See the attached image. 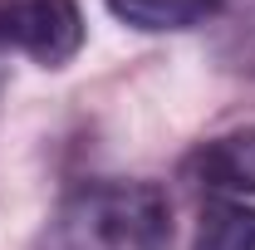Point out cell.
<instances>
[{
  "label": "cell",
  "instance_id": "2",
  "mask_svg": "<svg viewBox=\"0 0 255 250\" xmlns=\"http://www.w3.org/2000/svg\"><path fill=\"white\" fill-rule=\"evenodd\" d=\"M0 49L64 69L84 49V15L74 0H0Z\"/></svg>",
  "mask_w": 255,
  "mask_h": 250
},
{
  "label": "cell",
  "instance_id": "5",
  "mask_svg": "<svg viewBox=\"0 0 255 250\" xmlns=\"http://www.w3.org/2000/svg\"><path fill=\"white\" fill-rule=\"evenodd\" d=\"M191 250H255V206L246 201H206Z\"/></svg>",
  "mask_w": 255,
  "mask_h": 250
},
{
  "label": "cell",
  "instance_id": "3",
  "mask_svg": "<svg viewBox=\"0 0 255 250\" xmlns=\"http://www.w3.org/2000/svg\"><path fill=\"white\" fill-rule=\"evenodd\" d=\"M182 177L216 196H255V127H231L182 162Z\"/></svg>",
  "mask_w": 255,
  "mask_h": 250
},
{
  "label": "cell",
  "instance_id": "4",
  "mask_svg": "<svg viewBox=\"0 0 255 250\" xmlns=\"http://www.w3.org/2000/svg\"><path fill=\"white\" fill-rule=\"evenodd\" d=\"M113 20H123L142 34H167V30H196L211 15H221L226 0H103Z\"/></svg>",
  "mask_w": 255,
  "mask_h": 250
},
{
  "label": "cell",
  "instance_id": "1",
  "mask_svg": "<svg viewBox=\"0 0 255 250\" xmlns=\"http://www.w3.org/2000/svg\"><path fill=\"white\" fill-rule=\"evenodd\" d=\"M34 250H172V201L157 182H79L39 226Z\"/></svg>",
  "mask_w": 255,
  "mask_h": 250
}]
</instances>
